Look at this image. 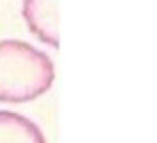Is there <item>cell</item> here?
Instances as JSON below:
<instances>
[{
  "label": "cell",
  "instance_id": "3957f363",
  "mask_svg": "<svg viewBox=\"0 0 157 143\" xmlns=\"http://www.w3.org/2000/svg\"><path fill=\"white\" fill-rule=\"evenodd\" d=\"M0 143H46V137L32 119L0 109Z\"/></svg>",
  "mask_w": 157,
  "mask_h": 143
},
{
  "label": "cell",
  "instance_id": "6da1fadb",
  "mask_svg": "<svg viewBox=\"0 0 157 143\" xmlns=\"http://www.w3.org/2000/svg\"><path fill=\"white\" fill-rule=\"evenodd\" d=\"M54 64L46 52L22 40H0V101L26 103L50 92Z\"/></svg>",
  "mask_w": 157,
  "mask_h": 143
},
{
  "label": "cell",
  "instance_id": "7a4b0ae2",
  "mask_svg": "<svg viewBox=\"0 0 157 143\" xmlns=\"http://www.w3.org/2000/svg\"><path fill=\"white\" fill-rule=\"evenodd\" d=\"M22 16L28 30L40 42L58 48V0H22Z\"/></svg>",
  "mask_w": 157,
  "mask_h": 143
}]
</instances>
